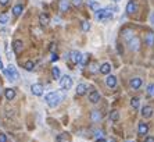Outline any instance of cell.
<instances>
[{"label": "cell", "mask_w": 154, "mask_h": 142, "mask_svg": "<svg viewBox=\"0 0 154 142\" xmlns=\"http://www.w3.org/2000/svg\"><path fill=\"white\" fill-rule=\"evenodd\" d=\"M61 100H63V95L60 92H50V93H47L45 96V102L53 109L57 107L58 104L61 103Z\"/></svg>", "instance_id": "cell-1"}, {"label": "cell", "mask_w": 154, "mask_h": 142, "mask_svg": "<svg viewBox=\"0 0 154 142\" xmlns=\"http://www.w3.org/2000/svg\"><path fill=\"white\" fill-rule=\"evenodd\" d=\"M95 18L97 21H108V19L113 18V13L107 8H99L95 11Z\"/></svg>", "instance_id": "cell-2"}, {"label": "cell", "mask_w": 154, "mask_h": 142, "mask_svg": "<svg viewBox=\"0 0 154 142\" xmlns=\"http://www.w3.org/2000/svg\"><path fill=\"white\" fill-rule=\"evenodd\" d=\"M4 74H6V77L8 78V81H11V82H15V81L19 78L17 68H15L14 65H11V64H10L6 70H4Z\"/></svg>", "instance_id": "cell-3"}, {"label": "cell", "mask_w": 154, "mask_h": 142, "mask_svg": "<svg viewBox=\"0 0 154 142\" xmlns=\"http://www.w3.org/2000/svg\"><path fill=\"white\" fill-rule=\"evenodd\" d=\"M72 78L70 77V75H64L63 78H60V85H61V88L64 90H68L72 88Z\"/></svg>", "instance_id": "cell-4"}, {"label": "cell", "mask_w": 154, "mask_h": 142, "mask_svg": "<svg viewBox=\"0 0 154 142\" xmlns=\"http://www.w3.org/2000/svg\"><path fill=\"white\" fill-rule=\"evenodd\" d=\"M128 45H129V49H131V50L137 52V50L140 49V39L137 38V36H133V38H131L128 40Z\"/></svg>", "instance_id": "cell-5"}, {"label": "cell", "mask_w": 154, "mask_h": 142, "mask_svg": "<svg viewBox=\"0 0 154 142\" xmlns=\"http://www.w3.org/2000/svg\"><path fill=\"white\" fill-rule=\"evenodd\" d=\"M68 57H70L72 64H79V63H81V58H82V54L78 52V50H72V52L68 54Z\"/></svg>", "instance_id": "cell-6"}, {"label": "cell", "mask_w": 154, "mask_h": 142, "mask_svg": "<svg viewBox=\"0 0 154 142\" xmlns=\"http://www.w3.org/2000/svg\"><path fill=\"white\" fill-rule=\"evenodd\" d=\"M31 92L35 96H42L43 95V85L42 84H33L31 86Z\"/></svg>", "instance_id": "cell-7"}, {"label": "cell", "mask_w": 154, "mask_h": 142, "mask_svg": "<svg viewBox=\"0 0 154 142\" xmlns=\"http://www.w3.org/2000/svg\"><path fill=\"white\" fill-rule=\"evenodd\" d=\"M11 46H13V50H14L15 54H19V53L22 52V49H24V43H22V40H18V39H17V40H14Z\"/></svg>", "instance_id": "cell-8"}, {"label": "cell", "mask_w": 154, "mask_h": 142, "mask_svg": "<svg viewBox=\"0 0 154 142\" xmlns=\"http://www.w3.org/2000/svg\"><path fill=\"white\" fill-rule=\"evenodd\" d=\"M129 84H131V88H132V89L136 90V89H139V88L142 86L143 81H142V78L135 77V78H132V79H131V82H129Z\"/></svg>", "instance_id": "cell-9"}, {"label": "cell", "mask_w": 154, "mask_h": 142, "mask_svg": "<svg viewBox=\"0 0 154 142\" xmlns=\"http://www.w3.org/2000/svg\"><path fill=\"white\" fill-rule=\"evenodd\" d=\"M106 85L108 86V88H115L117 86V77H114V75H107V78H106Z\"/></svg>", "instance_id": "cell-10"}, {"label": "cell", "mask_w": 154, "mask_h": 142, "mask_svg": "<svg viewBox=\"0 0 154 142\" xmlns=\"http://www.w3.org/2000/svg\"><path fill=\"white\" fill-rule=\"evenodd\" d=\"M137 11V4L135 1H129L126 4V14H135Z\"/></svg>", "instance_id": "cell-11"}, {"label": "cell", "mask_w": 154, "mask_h": 142, "mask_svg": "<svg viewBox=\"0 0 154 142\" xmlns=\"http://www.w3.org/2000/svg\"><path fill=\"white\" fill-rule=\"evenodd\" d=\"M99 71H100L102 74H104V75H108L110 71H111V64H110V63H103V64L99 67Z\"/></svg>", "instance_id": "cell-12"}, {"label": "cell", "mask_w": 154, "mask_h": 142, "mask_svg": "<svg viewBox=\"0 0 154 142\" xmlns=\"http://www.w3.org/2000/svg\"><path fill=\"white\" fill-rule=\"evenodd\" d=\"M137 132H139V135H146L148 132V125L146 123H139V125H137Z\"/></svg>", "instance_id": "cell-13"}, {"label": "cell", "mask_w": 154, "mask_h": 142, "mask_svg": "<svg viewBox=\"0 0 154 142\" xmlns=\"http://www.w3.org/2000/svg\"><path fill=\"white\" fill-rule=\"evenodd\" d=\"M142 116L144 117V118H150V117L153 116V107L144 106V107L142 109Z\"/></svg>", "instance_id": "cell-14"}, {"label": "cell", "mask_w": 154, "mask_h": 142, "mask_svg": "<svg viewBox=\"0 0 154 142\" xmlns=\"http://www.w3.org/2000/svg\"><path fill=\"white\" fill-rule=\"evenodd\" d=\"M89 100L92 103H97V102L100 100V93H99L97 90H92L89 93Z\"/></svg>", "instance_id": "cell-15"}, {"label": "cell", "mask_w": 154, "mask_h": 142, "mask_svg": "<svg viewBox=\"0 0 154 142\" xmlns=\"http://www.w3.org/2000/svg\"><path fill=\"white\" fill-rule=\"evenodd\" d=\"M39 22H40V25L42 26H47L49 25V22H50L49 15H47V14H40V15H39Z\"/></svg>", "instance_id": "cell-16"}, {"label": "cell", "mask_w": 154, "mask_h": 142, "mask_svg": "<svg viewBox=\"0 0 154 142\" xmlns=\"http://www.w3.org/2000/svg\"><path fill=\"white\" fill-rule=\"evenodd\" d=\"M86 90H88V85L86 84H79L77 86V95L78 96H82L86 93Z\"/></svg>", "instance_id": "cell-17"}, {"label": "cell", "mask_w": 154, "mask_h": 142, "mask_svg": "<svg viewBox=\"0 0 154 142\" xmlns=\"http://www.w3.org/2000/svg\"><path fill=\"white\" fill-rule=\"evenodd\" d=\"M90 118H92V121H93V123L100 121V120H102V114H100V111H99V110H93V111L90 113Z\"/></svg>", "instance_id": "cell-18"}, {"label": "cell", "mask_w": 154, "mask_h": 142, "mask_svg": "<svg viewBox=\"0 0 154 142\" xmlns=\"http://www.w3.org/2000/svg\"><path fill=\"white\" fill-rule=\"evenodd\" d=\"M22 11H24V6H22V4H15V6L13 7V15L14 17H19Z\"/></svg>", "instance_id": "cell-19"}, {"label": "cell", "mask_w": 154, "mask_h": 142, "mask_svg": "<svg viewBox=\"0 0 154 142\" xmlns=\"http://www.w3.org/2000/svg\"><path fill=\"white\" fill-rule=\"evenodd\" d=\"M144 42H146V45H147V46H153V45H154V33H153V32L146 33Z\"/></svg>", "instance_id": "cell-20"}, {"label": "cell", "mask_w": 154, "mask_h": 142, "mask_svg": "<svg viewBox=\"0 0 154 142\" xmlns=\"http://www.w3.org/2000/svg\"><path fill=\"white\" fill-rule=\"evenodd\" d=\"M4 95H6V99H7V100H13L14 97H15V90L11 89V88H8V89H6Z\"/></svg>", "instance_id": "cell-21"}, {"label": "cell", "mask_w": 154, "mask_h": 142, "mask_svg": "<svg viewBox=\"0 0 154 142\" xmlns=\"http://www.w3.org/2000/svg\"><path fill=\"white\" fill-rule=\"evenodd\" d=\"M122 36H124V39H125V40H129L131 38H133L135 35H133V31H132V29H124Z\"/></svg>", "instance_id": "cell-22"}, {"label": "cell", "mask_w": 154, "mask_h": 142, "mask_svg": "<svg viewBox=\"0 0 154 142\" xmlns=\"http://www.w3.org/2000/svg\"><path fill=\"white\" fill-rule=\"evenodd\" d=\"M88 4H89V7L93 10V11H96V10L100 8V4L97 3L96 0H88Z\"/></svg>", "instance_id": "cell-23"}, {"label": "cell", "mask_w": 154, "mask_h": 142, "mask_svg": "<svg viewBox=\"0 0 154 142\" xmlns=\"http://www.w3.org/2000/svg\"><path fill=\"white\" fill-rule=\"evenodd\" d=\"M68 8H70L68 0H60V10H61V11H67Z\"/></svg>", "instance_id": "cell-24"}, {"label": "cell", "mask_w": 154, "mask_h": 142, "mask_svg": "<svg viewBox=\"0 0 154 142\" xmlns=\"http://www.w3.org/2000/svg\"><path fill=\"white\" fill-rule=\"evenodd\" d=\"M131 104H132L133 109H139V106H140V99H139V97H132V99H131Z\"/></svg>", "instance_id": "cell-25"}, {"label": "cell", "mask_w": 154, "mask_h": 142, "mask_svg": "<svg viewBox=\"0 0 154 142\" xmlns=\"http://www.w3.org/2000/svg\"><path fill=\"white\" fill-rule=\"evenodd\" d=\"M110 118H111V121H118V118H119V113H118L117 110H113V111L110 113Z\"/></svg>", "instance_id": "cell-26"}, {"label": "cell", "mask_w": 154, "mask_h": 142, "mask_svg": "<svg viewBox=\"0 0 154 142\" xmlns=\"http://www.w3.org/2000/svg\"><path fill=\"white\" fill-rule=\"evenodd\" d=\"M24 67H25L26 71H33V68H35V63L29 60V61H26L25 64H24Z\"/></svg>", "instance_id": "cell-27"}, {"label": "cell", "mask_w": 154, "mask_h": 142, "mask_svg": "<svg viewBox=\"0 0 154 142\" xmlns=\"http://www.w3.org/2000/svg\"><path fill=\"white\" fill-rule=\"evenodd\" d=\"M51 75L54 79H58L60 78V70H58V67H53L51 68Z\"/></svg>", "instance_id": "cell-28"}, {"label": "cell", "mask_w": 154, "mask_h": 142, "mask_svg": "<svg viewBox=\"0 0 154 142\" xmlns=\"http://www.w3.org/2000/svg\"><path fill=\"white\" fill-rule=\"evenodd\" d=\"M8 22V15L7 14H0V25H6Z\"/></svg>", "instance_id": "cell-29"}, {"label": "cell", "mask_w": 154, "mask_h": 142, "mask_svg": "<svg viewBox=\"0 0 154 142\" xmlns=\"http://www.w3.org/2000/svg\"><path fill=\"white\" fill-rule=\"evenodd\" d=\"M81 26H82V31H84V32H88V31L90 29V22H88V21H82Z\"/></svg>", "instance_id": "cell-30"}, {"label": "cell", "mask_w": 154, "mask_h": 142, "mask_svg": "<svg viewBox=\"0 0 154 142\" xmlns=\"http://www.w3.org/2000/svg\"><path fill=\"white\" fill-rule=\"evenodd\" d=\"M57 142H68V136L67 134H61L57 136Z\"/></svg>", "instance_id": "cell-31"}, {"label": "cell", "mask_w": 154, "mask_h": 142, "mask_svg": "<svg viewBox=\"0 0 154 142\" xmlns=\"http://www.w3.org/2000/svg\"><path fill=\"white\" fill-rule=\"evenodd\" d=\"M88 58H89V54H82V58H81V63L79 64L82 65H86V63H88Z\"/></svg>", "instance_id": "cell-32"}, {"label": "cell", "mask_w": 154, "mask_h": 142, "mask_svg": "<svg viewBox=\"0 0 154 142\" xmlns=\"http://www.w3.org/2000/svg\"><path fill=\"white\" fill-rule=\"evenodd\" d=\"M147 95L148 96H154V84H150L147 86Z\"/></svg>", "instance_id": "cell-33"}, {"label": "cell", "mask_w": 154, "mask_h": 142, "mask_svg": "<svg viewBox=\"0 0 154 142\" xmlns=\"http://www.w3.org/2000/svg\"><path fill=\"white\" fill-rule=\"evenodd\" d=\"M90 71H92V72H96V71H99V65H97L96 63H92V64H90Z\"/></svg>", "instance_id": "cell-34"}, {"label": "cell", "mask_w": 154, "mask_h": 142, "mask_svg": "<svg viewBox=\"0 0 154 142\" xmlns=\"http://www.w3.org/2000/svg\"><path fill=\"white\" fill-rule=\"evenodd\" d=\"M106 8H107V10H110L111 13H114V11H118V7H117V6H111V4H110V6H107Z\"/></svg>", "instance_id": "cell-35"}, {"label": "cell", "mask_w": 154, "mask_h": 142, "mask_svg": "<svg viewBox=\"0 0 154 142\" xmlns=\"http://www.w3.org/2000/svg\"><path fill=\"white\" fill-rule=\"evenodd\" d=\"M95 135H96L97 138H102V136H103V131H102V129H96V131H95Z\"/></svg>", "instance_id": "cell-36"}, {"label": "cell", "mask_w": 154, "mask_h": 142, "mask_svg": "<svg viewBox=\"0 0 154 142\" xmlns=\"http://www.w3.org/2000/svg\"><path fill=\"white\" fill-rule=\"evenodd\" d=\"M0 142H7L6 134H1V132H0Z\"/></svg>", "instance_id": "cell-37"}, {"label": "cell", "mask_w": 154, "mask_h": 142, "mask_svg": "<svg viewBox=\"0 0 154 142\" xmlns=\"http://www.w3.org/2000/svg\"><path fill=\"white\" fill-rule=\"evenodd\" d=\"M72 3H74L77 7H79L81 4H82V0H72Z\"/></svg>", "instance_id": "cell-38"}, {"label": "cell", "mask_w": 154, "mask_h": 142, "mask_svg": "<svg viewBox=\"0 0 154 142\" xmlns=\"http://www.w3.org/2000/svg\"><path fill=\"white\" fill-rule=\"evenodd\" d=\"M144 142H154V136H146Z\"/></svg>", "instance_id": "cell-39"}, {"label": "cell", "mask_w": 154, "mask_h": 142, "mask_svg": "<svg viewBox=\"0 0 154 142\" xmlns=\"http://www.w3.org/2000/svg\"><path fill=\"white\" fill-rule=\"evenodd\" d=\"M57 60H58V56L53 53V54H51V61H57Z\"/></svg>", "instance_id": "cell-40"}, {"label": "cell", "mask_w": 154, "mask_h": 142, "mask_svg": "<svg viewBox=\"0 0 154 142\" xmlns=\"http://www.w3.org/2000/svg\"><path fill=\"white\" fill-rule=\"evenodd\" d=\"M8 1H10V0H0V4H1V6H7Z\"/></svg>", "instance_id": "cell-41"}, {"label": "cell", "mask_w": 154, "mask_h": 142, "mask_svg": "<svg viewBox=\"0 0 154 142\" xmlns=\"http://www.w3.org/2000/svg\"><path fill=\"white\" fill-rule=\"evenodd\" d=\"M96 142H107V141H106V139H103V138H97Z\"/></svg>", "instance_id": "cell-42"}, {"label": "cell", "mask_w": 154, "mask_h": 142, "mask_svg": "<svg viewBox=\"0 0 154 142\" xmlns=\"http://www.w3.org/2000/svg\"><path fill=\"white\" fill-rule=\"evenodd\" d=\"M3 68H4V67H3V61L0 60V70H3Z\"/></svg>", "instance_id": "cell-43"}, {"label": "cell", "mask_w": 154, "mask_h": 142, "mask_svg": "<svg viewBox=\"0 0 154 142\" xmlns=\"http://www.w3.org/2000/svg\"><path fill=\"white\" fill-rule=\"evenodd\" d=\"M107 142H115V139H113V138H111V139H108Z\"/></svg>", "instance_id": "cell-44"}, {"label": "cell", "mask_w": 154, "mask_h": 142, "mask_svg": "<svg viewBox=\"0 0 154 142\" xmlns=\"http://www.w3.org/2000/svg\"><path fill=\"white\" fill-rule=\"evenodd\" d=\"M113 1H114V3H117V1H119V0H113Z\"/></svg>", "instance_id": "cell-45"}, {"label": "cell", "mask_w": 154, "mask_h": 142, "mask_svg": "<svg viewBox=\"0 0 154 142\" xmlns=\"http://www.w3.org/2000/svg\"><path fill=\"white\" fill-rule=\"evenodd\" d=\"M131 142H133V141H131Z\"/></svg>", "instance_id": "cell-46"}]
</instances>
